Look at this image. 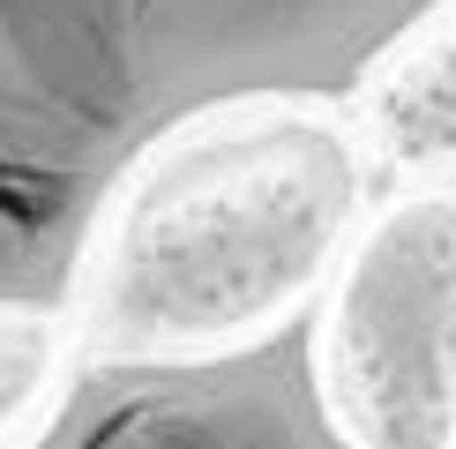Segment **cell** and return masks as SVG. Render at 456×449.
<instances>
[{
	"label": "cell",
	"instance_id": "obj_3",
	"mask_svg": "<svg viewBox=\"0 0 456 449\" xmlns=\"http://www.w3.org/2000/svg\"><path fill=\"white\" fill-rule=\"evenodd\" d=\"M314 360L352 449H456V187H411L352 233Z\"/></svg>",
	"mask_w": 456,
	"mask_h": 449
},
{
	"label": "cell",
	"instance_id": "obj_4",
	"mask_svg": "<svg viewBox=\"0 0 456 449\" xmlns=\"http://www.w3.org/2000/svg\"><path fill=\"white\" fill-rule=\"evenodd\" d=\"M15 449H352L314 360V307L187 360H75Z\"/></svg>",
	"mask_w": 456,
	"mask_h": 449
},
{
	"label": "cell",
	"instance_id": "obj_5",
	"mask_svg": "<svg viewBox=\"0 0 456 449\" xmlns=\"http://www.w3.org/2000/svg\"><path fill=\"white\" fill-rule=\"evenodd\" d=\"M367 143L404 173H434L456 158V0L374 75Z\"/></svg>",
	"mask_w": 456,
	"mask_h": 449
},
{
	"label": "cell",
	"instance_id": "obj_2",
	"mask_svg": "<svg viewBox=\"0 0 456 449\" xmlns=\"http://www.w3.org/2000/svg\"><path fill=\"white\" fill-rule=\"evenodd\" d=\"M367 143L337 105H232L127 165L75 270L90 360H187L314 307L367 217Z\"/></svg>",
	"mask_w": 456,
	"mask_h": 449
},
{
	"label": "cell",
	"instance_id": "obj_6",
	"mask_svg": "<svg viewBox=\"0 0 456 449\" xmlns=\"http://www.w3.org/2000/svg\"><path fill=\"white\" fill-rule=\"evenodd\" d=\"M68 337L45 307H0V449L23 442V420L61 389Z\"/></svg>",
	"mask_w": 456,
	"mask_h": 449
},
{
	"label": "cell",
	"instance_id": "obj_1",
	"mask_svg": "<svg viewBox=\"0 0 456 449\" xmlns=\"http://www.w3.org/2000/svg\"><path fill=\"white\" fill-rule=\"evenodd\" d=\"M449 0H0V307H68L127 165L232 105H345Z\"/></svg>",
	"mask_w": 456,
	"mask_h": 449
}]
</instances>
